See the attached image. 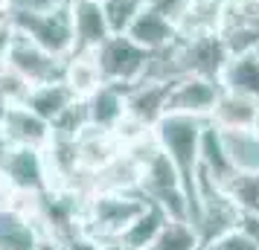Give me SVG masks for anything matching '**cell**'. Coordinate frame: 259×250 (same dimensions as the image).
I'll return each instance as SVG.
<instances>
[{"label": "cell", "mask_w": 259, "mask_h": 250, "mask_svg": "<svg viewBox=\"0 0 259 250\" xmlns=\"http://www.w3.org/2000/svg\"><path fill=\"white\" fill-rule=\"evenodd\" d=\"M12 26L24 32L29 41H35L41 49L53 56H70L73 53V24H70V0H61L53 6H35V9H9Z\"/></svg>", "instance_id": "7a4b0ae2"}, {"label": "cell", "mask_w": 259, "mask_h": 250, "mask_svg": "<svg viewBox=\"0 0 259 250\" xmlns=\"http://www.w3.org/2000/svg\"><path fill=\"white\" fill-rule=\"evenodd\" d=\"M0 145H3V143H0Z\"/></svg>", "instance_id": "8d00e7d4"}, {"label": "cell", "mask_w": 259, "mask_h": 250, "mask_svg": "<svg viewBox=\"0 0 259 250\" xmlns=\"http://www.w3.org/2000/svg\"><path fill=\"white\" fill-rule=\"evenodd\" d=\"M50 122L32 114L29 108L6 105L3 119H0V143L3 145H26V148H44L50 140Z\"/></svg>", "instance_id": "30bf717a"}, {"label": "cell", "mask_w": 259, "mask_h": 250, "mask_svg": "<svg viewBox=\"0 0 259 250\" xmlns=\"http://www.w3.org/2000/svg\"><path fill=\"white\" fill-rule=\"evenodd\" d=\"M253 131L259 134V108H256V119H253Z\"/></svg>", "instance_id": "e575fe53"}, {"label": "cell", "mask_w": 259, "mask_h": 250, "mask_svg": "<svg viewBox=\"0 0 259 250\" xmlns=\"http://www.w3.org/2000/svg\"><path fill=\"white\" fill-rule=\"evenodd\" d=\"M166 221H169V218L163 215V210H157L154 204H146V210H143V213L134 218V224L119 236V241L131 250H146L154 241V236L160 233V227H163Z\"/></svg>", "instance_id": "7402d4cb"}, {"label": "cell", "mask_w": 259, "mask_h": 250, "mask_svg": "<svg viewBox=\"0 0 259 250\" xmlns=\"http://www.w3.org/2000/svg\"><path fill=\"white\" fill-rule=\"evenodd\" d=\"M219 38L227 56L259 53V0H224Z\"/></svg>", "instance_id": "52a82bcc"}, {"label": "cell", "mask_w": 259, "mask_h": 250, "mask_svg": "<svg viewBox=\"0 0 259 250\" xmlns=\"http://www.w3.org/2000/svg\"><path fill=\"white\" fill-rule=\"evenodd\" d=\"M146 250H201V238L189 221H166Z\"/></svg>", "instance_id": "cb8c5ba5"}, {"label": "cell", "mask_w": 259, "mask_h": 250, "mask_svg": "<svg viewBox=\"0 0 259 250\" xmlns=\"http://www.w3.org/2000/svg\"><path fill=\"white\" fill-rule=\"evenodd\" d=\"M88 125H91V122H88V108H84V99H76V102H70L59 117L50 122V131H53V137H67V140H76Z\"/></svg>", "instance_id": "484cf974"}, {"label": "cell", "mask_w": 259, "mask_h": 250, "mask_svg": "<svg viewBox=\"0 0 259 250\" xmlns=\"http://www.w3.org/2000/svg\"><path fill=\"white\" fill-rule=\"evenodd\" d=\"M61 250H99V241L88 233H73L67 238H56Z\"/></svg>", "instance_id": "f546056e"}, {"label": "cell", "mask_w": 259, "mask_h": 250, "mask_svg": "<svg viewBox=\"0 0 259 250\" xmlns=\"http://www.w3.org/2000/svg\"><path fill=\"white\" fill-rule=\"evenodd\" d=\"M35 250H61V247H59V241H56L53 236H41V241H38Z\"/></svg>", "instance_id": "d6a6232c"}, {"label": "cell", "mask_w": 259, "mask_h": 250, "mask_svg": "<svg viewBox=\"0 0 259 250\" xmlns=\"http://www.w3.org/2000/svg\"><path fill=\"white\" fill-rule=\"evenodd\" d=\"M125 35H128L134 44H140L143 49L154 53V49H163V47H169V44L178 41V24L169 21L166 15L149 9V6L143 3L140 15L134 18V24L128 26Z\"/></svg>", "instance_id": "5bb4252c"}, {"label": "cell", "mask_w": 259, "mask_h": 250, "mask_svg": "<svg viewBox=\"0 0 259 250\" xmlns=\"http://www.w3.org/2000/svg\"><path fill=\"white\" fill-rule=\"evenodd\" d=\"M198 169L212 178L219 186H224L227 180L233 178L236 172L230 166V160L224 155V143H222V131L212 125L210 119L204 122V131H201V143H198Z\"/></svg>", "instance_id": "2e32d148"}, {"label": "cell", "mask_w": 259, "mask_h": 250, "mask_svg": "<svg viewBox=\"0 0 259 250\" xmlns=\"http://www.w3.org/2000/svg\"><path fill=\"white\" fill-rule=\"evenodd\" d=\"M201 250H259V244H256L250 236H247V233H242L239 227H233V230L222 233L219 238L207 241Z\"/></svg>", "instance_id": "83f0119b"}, {"label": "cell", "mask_w": 259, "mask_h": 250, "mask_svg": "<svg viewBox=\"0 0 259 250\" xmlns=\"http://www.w3.org/2000/svg\"><path fill=\"white\" fill-rule=\"evenodd\" d=\"M146 204L149 201L140 192H91L82 207V233L96 241L119 238L146 210Z\"/></svg>", "instance_id": "6da1fadb"}, {"label": "cell", "mask_w": 259, "mask_h": 250, "mask_svg": "<svg viewBox=\"0 0 259 250\" xmlns=\"http://www.w3.org/2000/svg\"><path fill=\"white\" fill-rule=\"evenodd\" d=\"M239 230L247 233L259 244V213H250V215H239Z\"/></svg>", "instance_id": "1f68e13d"}, {"label": "cell", "mask_w": 259, "mask_h": 250, "mask_svg": "<svg viewBox=\"0 0 259 250\" xmlns=\"http://www.w3.org/2000/svg\"><path fill=\"white\" fill-rule=\"evenodd\" d=\"M172 82H137L125 87V117L140 122L143 128H154L166 117V96Z\"/></svg>", "instance_id": "8fae6325"}, {"label": "cell", "mask_w": 259, "mask_h": 250, "mask_svg": "<svg viewBox=\"0 0 259 250\" xmlns=\"http://www.w3.org/2000/svg\"><path fill=\"white\" fill-rule=\"evenodd\" d=\"M99 250H131V247H125L119 238H111V241H99Z\"/></svg>", "instance_id": "836d02e7"}, {"label": "cell", "mask_w": 259, "mask_h": 250, "mask_svg": "<svg viewBox=\"0 0 259 250\" xmlns=\"http://www.w3.org/2000/svg\"><path fill=\"white\" fill-rule=\"evenodd\" d=\"M219 87L230 90V93L259 99V53L230 56L219 73Z\"/></svg>", "instance_id": "9a60e30c"}, {"label": "cell", "mask_w": 259, "mask_h": 250, "mask_svg": "<svg viewBox=\"0 0 259 250\" xmlns=\"http://www.w3.org/2000/svg\"><path fill=\"white\" fill-rule=\"evenodd\" d=\"M256 108H259V99L230 93V90H219V99L212 105L210 122L215 128H253Z\"/></svg>", "instance_id": "e0dca14e"}, {"label": "cell", "mask_w": 259, "mask_h": 250, "mask_svg": "<svg viewBox=\"0 0 259 250\" xmlns=\"http://www.w3.org/2000/svg\"><path fill=\"white\" fill-rule=\"evenodd\" d=\"M102 15H105V24L111 35H125L128 26L134 24V18L140 15L143 0H99Z\"/></svg>", "instance_id": "d4e9b609"}, {"label": "cell", "mask_w": 259, "mask_h": 250, "mask_svg": "<svg viewBox=\"0 0 259 250\" xmlns=\"http://www.w3.org/2000/svg\"><path fill=\"white\" fill-rule=\"evenodd\" d=\"M88 108V122L102 131H114L125 119V87L111 82H102L91 96H84Z\"/></svg>", "instance_id": "4fadbf2b"}, {"label": "cell", "mask_w": 259, "mask_h": 250, "mask_svg": "<svg viewBox=\"0 0 259 250\" xmlns=\"http://www.w3.org/2000/svg\"><path fill=\"white\" fill-rule=\"evenodd\" d=\"M0 61H6L18 76H24L26 82H29V87L61 79V67H64V59L53 56L47 49H41L35 41H29L18 29L12 32V38H9V44L3 49Z\"/></svg>", "instance_id": "8992f818"}, {"label": "cell", "mask_w": 259, "mask_h": 250, "mask_svg": "<svg viewBox=\"0 0 259 250\" xmlns=\"http://www.w3.org/2000/svg\"><path fill=\"white\" fill-rule=\"evenodd\" d=\"M219 131L233 172L259 175V134L253 128H219Z\"/></svg>", "instance_id": "ac0fdd59"}, {"label": "cell", "mask_w": 259, "mask_h": 250, "mask_svg": "<svg viewBox=\"0 0 259 250\" xmlns=\"http://www.w3.org/2000/svg\"><path fill=\"white\" fill-rule=\"evenodd\" d=\"M207 119H195V117H181V114H166L157 125L152 128L154 143L160 145L175 169L181 172V180L187 186V195L192 192V178L198 169V143H201V131H204Z\"/></svg>", "instance_id": "3957f363"}, {"label": "cell", "mask_w": 259, "mask_h": 250, "mask_svg": "<svg viewBox=\"0 0 259 250\" xmlns=\"http://www.w3.org/2000/svg\"><path fill=\"white\" fill-rule=\"evenodd\" d=\"M227 59L230 56H227L219 32L178 38V61H181V73L184 76H204V79H215L219 82V73H222Z\"/></svg>", "instance_id": "9c48e42d"}, {"label": "cell", "mask_w": 259, "mask_h": 250, "mask_svg": "<svg viewBox=\"0 0 259 250\" xmlns=\"http://www.w3.org/2000/svg\"><path fill=\"white\" fill-rule=\"evenodd\" d=\"M3 111H6V102H0V119H3Z\"/></svg>", "instance_id": "d590c367"}, {"label": "cell", "mask_w": 259, "mask_h": 250, "mask_svg": "<svg viewBox=\"0 0 259 250\" xmlns=\"http://www.w3.org/2000/svg\"><path fill=\"white\" fill-rule=\"evenodd\" d=\"M76 99H79V96L73 93L61 79H56V82L32 84L29 93H26V99H24V105L29 108L32 114H38L44 122H53V119L59 117L70 102H76Z\"/></svg>", "instance_id": "d6986e66"}, {"label": "cell", "mask_w": 259, "mask_h": 250, "mask_svg": "<svg viewBox=\"0 0 259 250\" xmlns=\"http://www.w3.org/2000/svg\"><path fill=\"white\" fill-rule=\"evenodd\" d=\"M26 93H29V82H26L24 76H18L6 61H0V102L21 105L26 99Z\"/></svg>", "instance_id": "4316f807"}, {"label": "cell", "mask_w": 259, "mask_h": 250, "mask_svg": "<svg viewBox=\"0 0 259 250\" xmlns=\"http://www.w3.org/2000/svg\"><path fill=\"white\" fill-rule=\"evenodd\" d=\"M61 82L70 87L73 93L84 99L91 96L102 84V73L96 67L94 53H82V49H73L70 56H64V67H61Z\"/></svg>", "instance_id": "ffe728a7"}, {"label": "cell", "mask_w": 259, "mask_h": 250, "mask_svg": "<svg viewBox=\"0 0 259 250\" xmlns=\"http://www.w3.org/2000/svg\"><path fill=\"white\" fill-rule=\"evenodd\" d=\"M227 201L236 207L239 215L259 213V175L253 172H236L233 178L222 186Z\"/></svg>", "instance_id": "603a6c76"}, {"label": "cell", "mask_w": 259, "mask_h": 250, "mask_svg": "<svg viewBox=\"0 0 259 250\" xmlns=\"http://www.w3.org/2000/svg\"><path fill=\"white\" fill-rule=\"evenodd\" d=\"M12 32H15L12 15H9V9H0V56H3V49H6V44H9Z\"/></svg>", "instance_id": "4dcf8cb0"}, {"label": "cell", "mask_w": 259, "mask_h": 250, "mask_svg": "<svg viewBox=\"0 0 259 250\" xmlns=\"http://www.w3.org/2000/svg\"><path fill=\"white\" fill-rule=\"evenodd\" d=\"M70 24H73V49L94 53L111 32L99 0H70Z\"/></svg>", "instance_id": "7c38bea8"}, {"label": "cell", "mask_w": 259, "mask_h": 250, "mask_svg": "<svg viewBox=\"0 0 259 250\" xmlns=\"http://www.w3.org/2000/svg\"><path fill=\"white\" fill-rule=\"evenodd\" d=\"M0 183L3 189L44 195L47 192V169L41 148L26 145H0Z\"/></svg>", "instance_id": "5b68a950"}, {"label": "cell", "mask_w": 259, "mask_h": 250, "mask_svg": "<svg viewBox=\"0 0 259 250\" xmlns=\"http://www.w3.org/2000/svg\"><path fill=\"white\" fill-rule=\"evenodd\" d=\"M149 9H154V12H160L166 15L169 21H181L184 18V12H187V6H189V0H143Z\"/></svg>", "instance_id": "f1b7e54d"}, {"label": "cell", "mask_w": 259, "mask_h": 250, "mask_svg": "<svg viewBox=\"0 0 259 250\" xmlns=\"http://www.w3.org/2000/svg\"><path fill=\"white\" fill-rule=\"evenodd\" d=\"M224 15V0H189L184 18L178 21V38L219 32Z\"/></svg>", "instance_id": "44dd1931"}, {"label": "cell", "mask_w": 259, "mask_h": 250, "mask_svg": "<svg viewBox=\"0 0 259 250\" xmlns=\"http://www.w3.org/2000/svg\"><path fill=\"white\" fill-rule=\"evenodd\" d=\"M94 59L102 73V82L131 87V84L143 82V73L149 64V49L134 44L128 35H108L94 49Z\"/></svg>", "instance_id": "277c9868"}, {"label": "cell", "mask_w": 259, "mask_h": 250, "mask_svg": "<svg viewBox=\"0 0 259 250\" xmlns=\"http://www.w3.org/2000/svg\"><path fill=\"white\" fill-rule=\"evenodd\" d=\"M219 82L204 79V76H178L169 84L166 96V114H181V117L210 119L212 105L219 99Z\"/></svg>", "instance_id": "ba28073f"}]
</instances>
